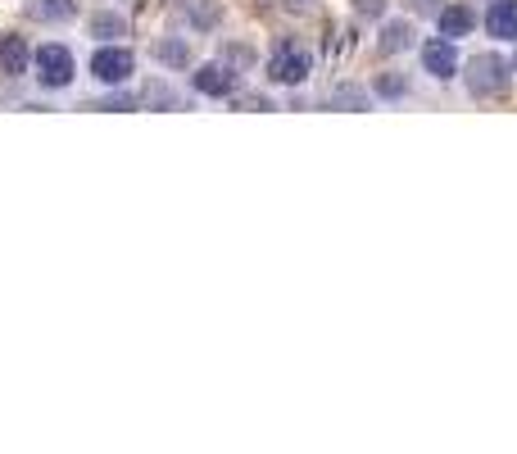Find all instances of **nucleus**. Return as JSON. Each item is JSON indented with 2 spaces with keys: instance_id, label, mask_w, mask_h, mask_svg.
I'll use <instances>...</instances> for the list:
<instances>
[{
  "instance_id": "3",
  "label": "nucleus",
  "mask_w": 517,
  "mask_h": 454,
  "mask_svg": "<svg viewBox=\"0 0 517 454\" xmlns=\"http://www.w3.org/2000/svg\"><path fill=\"white\" fill-rule=\"evenodd\" d=\"M73 73H78V64H73V50H69V46L46 41V46L37 50V82H41V87H50V91L69 87Z\"/></svg>"
},
{
  "instance_id": "1",
  "label": "nucleus",
  "mask_w": 517,
  "mask_h": 454,
  "mask_svg": "<svg viewBox=\"0 0 517 454\" xmlns=\"http://www.w3.org/2000/svg\"><path fill=\"white\" fill-rule=\"evenodd\" d=\"M463 87L472 91V100H499L513 87V60H504L499 50H477L463 64Z\"/></svg>"
},
{
  "instance_id": "6",
  "label": "nucleus",
  "mask_w": 517,
  "mask_h": 454,
  "mask_svg": "<svg viewBox=\"0 0 517 454\" xmlns=\"http://www.w3.org/2000/svg\"><path fill=\"white\" fill-rule=\"evenodd\" d=\"M191 87H196L200 96H232V91L241 87V73H236L232 64H200V69L191 73Z\"/></svg>"
},
{
  "instance_id": "20",
  "label": "nucleus",
  "mask_w": 517,
  "mask_h": 454,
  "mask_svg": "<svg viewBox=\"0 0 517 454\" xmlns=\"http://www.w3.org/2000/svg\"><path fill=\"white\" fill-rule=\"evenodd\" d=\"M91 109H109V114H118V109H137V96H109V100H100V105H91Z\"/></svg>"
},
{
  "instance_id": "14",
  "label": "nucleus",
  "mask_w": 517,
  "mask_h": 454,
  "mask_svg": "<svg viewBox=\"0 0 517 454\" xmlns=\"http://www.w3.org/2000/svg\"><path fill=\"white\" fill-rule=\"evenodd\" d=\"M409 78H404L400 69H391V73H377V82H372V96L377 100H404L409 96Z\"/></svg>"
},
{
  "instance_id": "11",
  "label": "nucleus",
  "mask_w": 517,
  "mask_h": 454,
  "mask_svg": "<svg viewBox=\"0 0 517 454\" xmlns=\"http://www.w3.org/2000/svg\"><path fill=\"white\" fill-rule=\"evenodd\" d=\"M155 60L168 69H191V46L182 37H159L155 41Z\"/></svg>"
},
{
  "instance_id": "9",
  "label": "nucleus",
  "mask_w": 517,
  "mask_h": 454,
  "mask_svg": "<svg viewBox=\"0 0 517 454\" xmlns=\"http://www.w3.org/2000/svg\"><path fill=\"white\" fill-rule=\"evenodd\" d=\"M28 64H32V50H28V41L23 37H0V73L5 78H19V73H28Z\"/></svg>"
},
{
  "instance_id": "8",
  "label": "nucleus",
  "mask_w": 517,
  "mask_h": 454,
  "mask_svg": "<svg viewBox=\"0 0 517 454\" xmlns=\"http://www.w3.org/2000/svg\"><path fill=\"white\" fill-rule=\"evenodd\" d=\"M418 41H413V23L409 19H391V23H381L377 32V50L381 55H404V50H413Z\"/></svg>"
},
{
  "instance_id": "18",
  "label": "nucleus",
  "mask_w": 517,
  "mask_h": 454,
  "mask_svg": "<svg viewBox=\"0 0 517 454\" xmlns=\"http://www.w3.org/2000/svg\"><path fill=\"white\" fill-rule=\"evenodd\" d=\"M223 60L232 64L236 73H245V69H254V50H250V46H241V41H236V46H223Z\"/></svg>"
},
{
  "instance_id": "5",
  "label": "nucleus",
  "mask_w": 517,
  "mask_h": 454,
  "mask_svg": "<svg viewBox=\"0 0 517 454\" xmlns=\"http://www.w3.org/2000/svg\"><path fill=\"white\" fill-rule=\"evenodd\" d=\"M418 55H422V69H427L436 82H454V78H459V50H454V41H449V37H440V32H436V37H427Z\"/></svg>"
},
{
  "instance_id": "15",
  "label": "nucleus",
  "mask_w": 517,
  "mask_h": 454,
  "mask_svg": "<svg viewBox=\"0 0 517 454\" xmlns=\"http://www.w3.org/2000/svg\"><path fill=\"white\" fill-rule=\"evenodd\" d=\"M73 14H78L73 0H32V19L41 23H69Z\"/></svg>"
},
{
  "instance_id": "10",
  "label": "nucleus",
  "mask_w": 517,
  "mask_h": 454,
  "mask_svg": "<svg viewBox=\"0 0 517 454\" xmlns=\"http://www.w3.org/2000/svg\"><path fill=\"white\" fill-rule=\"evenodd\" d=\"M486 32L499 41H517V0H495L486 10Z\"/></svg>"
},
{
  "instance_id": "23",
  "label": "nucleus",
  "mask_w": 517,
  "mask_h": 454,
  "mask_svg": "<svg viewBox=\"0 0 517 454\" xmlns=\"http://www.w3.org/2000/svg\"><path fill=\"white\" fill-rule=\"evenodd\" d=\"M286 5H291V10H309V0H286Z\"/></svg>"
},
{
  "instance_id": "19",
  "label": "nucleus",
  "mask_w": 517,
  "mask_h": 454,
  "mask_svg": "<svg viewBox=\"0 0 517 454\" xmlns=\"http://www.w3.org/2000/svg\"><path fill=\"white\" fill-rule=\"evenodd\" d=\"M359 19H386V0H354Z\"/></svg>"
},
{
  "instance_id": "13",
  "label": "nucleus",
  "mask_w": 517,
  "mask_h": 454,
  "mask_svg": "<svg viewBox=\"0 0 517 454\" xmlns=\"http://www.w3.org/2000/svg\"><path fill=\"white\" fill-rule=\"evenodd\" d=\"M87 32H91V37H100V41H118V37H127V23H123V14L96 10L87 19Z\"/></svg>"
},
{
  "instance_id": "4",
  "label": "nucleus",
  "mask_w": 517,
  "mask_h": 454,
  "mask_svg": "<svg viewBox=\"0 0 517 454\" xmlns=\"http://www.w3.org/2000/svg\"><path fill=\"white\" fill-rule=\"evenodd\" d=\"M91 73H96L105 87H123V82L137 73V55L123 46H100L96 55H91Z\"/></svg>"
},
{
  "instance_id": "7",
  "label": "nucleus",
  "mask_w": 517,
  "mask_h": 454,
  "mask_svg": "<svg viewBox=\"0 0 517 454\" xmlns=\"http://www.w3.org/2000/svg\"><path fill=\"white\" fill-rule=\"evenodd\" d=\"M436 23H440V37H449V41L472 37V28H477V10H472L468 0H459V5H440Z\"/></svg>"
},
{
  "instance_id": "24",
  "label": "nucleus",
  "mask_w": 517,
  "mask_h": 454,
  "mask_svg": "<svg viewBox=\"0 0 517 454\" xmlns=\"http://www.w3.org/2000/svg\"><path fill=\"white\" fill-rule=\"evenodd\" d=\"M513 69H517V55H513Z\"/></svg>"
},
{
  "instance_id": "16",
  "label": "nucleus",
  "mask_w": 517,
  "mask_h": 454,
  "mask_svg": "<svg viewBox=\"0 0 517 454\" xmlns=\"http://www.w3.org/2000/svg\"><path fill=\"white\" fill-rule=\"evenodd\" d=\"M137 105H155V109H177V91L168 82H146V91L137 96Z\"/></svg>"
},
{
  "instance_id": "17",
  "label": "nucleus",
  "mask_w": 517,
  "mask_h": 454,
  "mask_svg": "<svg viewBox=\"0 0 517 454\" xmlns=\"http://www.w3.org/2000/svg\"><path fill=\"white\" fill-rule=\"evenodd\" d=\"M191 23H196V28H218V5L214 0H196V5H191Z\"/></svg>"
},
{
  "instance_id": "21",
  "label": "nucleus",
  "mask_w": 517,
  "mask_h": 454,
  "mask_svg": "<svg viewBox=\"0 0 517 454\" xmlns=\"http://www.w3.org/2000/svg\"><path fill=\"white\" fill-rule=\"evenodd\" d=\"M413 14H440V0H404Z\"/></svg>"
},
{
  "instance_id": "2",
  "label": "nucleus",
  "mask_w": 517,
  "mask_h": 454,
  "mask_svg": "<svg viewBox=\"0 0 517 454\" xmlns=\"http://www.w3.org/2000/svg\"><path fill=\"white\" fill-rule=\"evenodd\" d=\"M309 73H313L309 50L295 46V41H277L273 60H268V82H277V87H300Z\"/></svg>"
},
{
  "instance_id": "12",
  "label": "nucleus",
  "mask_w": 517,
  "mask_h": 454,
  "mask_svg": "<svg viewBox=\"0 0 517 454\" xmlns=\"http://www.w3.org/2000/svg\"><path fill=\"white\" fill-rule=\"evenodd\" d=\"M332 109H345V114H368L372 96L363 87H354V82H341V87L332 91Z\"/></svg>"
},
{
  "instance_id": "25",
  "label": "nucleus",
  "mask_w": 517,
  "mask_h": 454,
  "mask_svg": "<svg viewBox=\"0 0 517 454\" xmlns=\"http://www.w3.org/2000/svg\"><path fill=\"white\" fill-rule=\"evenodd\" d=\"M490 5H495V0H490Z\"/></svg>"
},
{
  "instance_id": "22",
  "label": "nucleus",
  "mask_w": 517,
  "mask_h": 454,
  "mask_svg": "<svg viewBox=\"0 0 517 454\" xmlns=\"http://www.w3.org/2000/svg\"><path fill=\"white\" fill-rule=\"evenodd\" d=\"M241 105H250V109H273V105H268V100H264V96H245V100H241Z\"/></svg>"
}]
</instances>
